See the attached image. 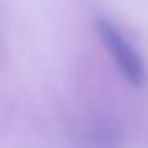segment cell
Returning a JSON list of instances; mask_svg holds the SVG:
<instances>
[{"instance_id":"cell-1","label":"cell","mask_w":148,"mask_h":148,"mask_svg":"<svg viewBox=\"0 0 148 148\" xmlns=\"http://www.w3.org/2000/svg\"><path fill=\"white\" fill-rule=\"evenodd\" d=\"M95 29L99 33V39L103 41L108 53L112 55L118 69L122 71V75L132 85H144L148 79V71H146V63H144L142 55L138 53V49L124 37V33L112 21L99 18L95 23Z\"/></svg>"}]
</instances>
